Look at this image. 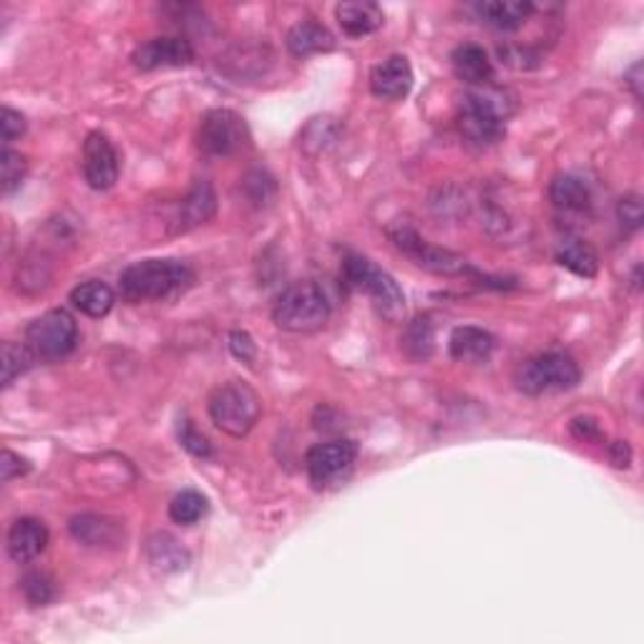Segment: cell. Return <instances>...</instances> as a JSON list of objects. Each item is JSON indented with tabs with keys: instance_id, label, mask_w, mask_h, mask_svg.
<instances>
[{
	"instance_id": "1",
	"label": "cell",
	"mask_w": 644,
	"mask_h": 644,
	"mask_svg": "<svg viewBox=\"0 0 644 644\" xmlns=\"http://www.w3.org/2000/svg\"><path fill=\"white\" fill-rule=\"evenodd\" d=\"M194 285V269L181 260H141L134 262L118 277V288L126 302H164L174 300Z\"/></svg>"
},
{
	"instance_id": "2",
	"label": "cell",
	"mask_w": 644,
	"mask_h": 644,
	"mask_svg": "<svg viewBox=\"0 0 644 644\" xmlns=\"http://www.w3.org/2000/svg\"><path fill=\"white\" fill-rule=\"evenodd\" d=\"M343 280L350 290L363 292L388 323H401L405 317V295L393 275L380 269L376 262L363 254H348L343 260Z\"/></svg>"
},
{
	"instance_id": "3",
	"label": "cell",
	"mask_w": 644,
	"mask_h": 644,
	"mask_svg": "<svg viewBox=\"0 0 644 644\" xmlns=\"http://www.w3.org/2000/svg\"><path fill=\"white\" fill-rule=\"evenodd\" d=\"M273 320L277 328L285 332H295V336L317 332L330 320V300L317 282H295L277 298L273 307Z\"/></svg>"
},
{
	"instance_id": "4",
	"label": "cell",
	"mask_w": 644,
	"mask_h": 644,
	"mask_svg": "<svg viewBox=\"0 0 644 644\" xmlns=\"http://www.w3.org/2000/svg\"><path fill=\"white\" fill-rule=\"evenodd\" d=\"M508 111L512 109L504 101V93L491 91L489 86L466 93L456 116L460 137L479 147L498 144L506 137Z\"/></svg>"
},
{
	"instance_id": "5",
	"label": "cell",
	"mask_w": 644,
	"mask_h": 644,
	"mask_svg": "<svg viewBox=\"0 0 644 644\" xmlns=\"http://www.w3.org/2000/svg\"><path fill=\"white\" fill-rule=\"evenodd\" d=\"M210 418L222 433L232 439H244L254 426H257L262 401L244 380H227L217 386L210 395Z\"/></svg>"
},
{
	"instance_id": "6",
	"label": "cell",
	"mask_w": 644,
	"mask_h": 644,
	"mask_svg": "<svg viewBox=\"0 0 644 644\" xmlns=\"http://www.w3.org/2000/svg\"><path fill=\"white\" fill-rule=\"evenodd\" d=\"M582 370L567 353H542L523 361L514 372V383L527 395L564 393L579 386Z\"/></svg>"
},
{
	"instance_id": "7",
	"label": "cell",
	"mask_w": 644,
	"mask_h": 644,
	"mask_svg": "<svg viewBox=\"0 0 644 644\" xmlns=\"http://www.w3.org/2000/svg\"><path fill=\"white\" fill-rule=\"evenodd\" d=\"M26 345L38 363H55L74 353L78 345V325L68 310L55 307L36 317L26 330Z\"/></svg>"
},
{
	"instance_id": "8",
	"label": "cell",
	"mask_w": 644,
	"mask_h": 644,
	"mask_svg": "<svg viewBox=\"0 0 644 644\" xmlns=\"http://www.w3.org/2000/svg\"><path fill=\"white\" fill-rule=\"evenodd\" d=\"M388 237H391L395 250L403 252L405 257H408L413 265H418L420 269H428V273L446 275V277H460V275L481 277L464 257H460V254L435 248V244H428L416 229L403 225V222L388 229Z\"/></svg>"
},
{
	"instance_id": "9",
	"label": "cell",
	"mask_w": 644,
	"mask_h": 644,
	"mask_svg": "<svg viewBox=\"0 0 644 644\" xmlns=\"http://www.w3.org/2000/svg\"><path fill=\"white\" fill-rule=\"evenodd\" d=\"M248 141V124L237 111L212 109L199 122L197 147L206 156H232L242 151Z\"/></svg>"
},
{
	"instance_id": "10",
	"label": "cell",
	"mask_w": 644,
	"mask_h": 644,
	"mask_svg": "<svg viewBox=\"0 0 644 644\" xmlns=\"http://www.w3.org/2000/svg\"><path fill=\"white\" fill-rule=\"evenodd\" d=\"M357 458V446L353 441H328V443H317L307 451L305 456V466L310 473V481L315 487H330L340 479L353 471Z\"/></svg>"
},
{
	"instance_id": "11",
	"label": "cell",
	"mask_w": 644,
	"mask_h": 644,
	"mask_svg": "<svg viewBox=\"0 0 644 644\" xmlns=\"http://www.w3.org/2000/svg\"><path fill=\"white\" fill-rule=\"evenodd\" d=\"M122 174V156L111 139L101 131H91L84 141V177L86 185L97 192H106Z\"/></svg>"
},
{
	"instance_id": "12",
	"label": "cell",
	"mask_w": 644,
	"mask_h": 644,
	"mask_svg": "<svg viewBox=\"0 0 644 644\" xmlns=\"http://www.w3.org/2000/svg\"><path fill=\"white\" fill-rule=\"evenodd\" d=\"M194 61V46L185 36H164L151 38L141 43L131 53V63L139 71H159V68H181Z\"/></svg>"
},
{
	"instance_id": "13",
	"label": "cell",
	"mask_w": 644,
	"mask_h": 644,
	"mask_svg": "<svg viewBox=\"0 0 644 644\" xmlns=\"http://www.w3.org/2000/svg\"><path fill=\"white\" fill-rule=\"evenodd\" d=\"M68 531L76 542L93 548H118L126 542L124 521L106 514H76L68 521Z\"/></svg>"
},
{
	"instance_id": "14",
	"label": "cell",
	"mask_w": 644,
	"mask_h": 644,
	"mask_svg": "<svg viewBox=\"0 0 644 644\" xmlns=\"http://www.w3.org/2000/svg\"><path fill=\"white\" fill-rule=\"evenodd\" d=\"M413 89V68L405 55H388L370 71L372 97L383 101H401Z\"/></svg>"
},
{
	"instance_id": "15",
	"label": "cell",
	"mask_w": 644,
	"mask_h": 644,
	"mask_svg": "<svg viewBox=\"0 0 644 644\" xmlns=\"http://www.w3.org/2000/svg\"><path fill=\"white\" fill-rule=\"evenodd\" d=\"M534 13V3L529 0H481L473 5V15L483 26L501 30V34H514Z\"/></svg>"
},
{
	"instance_id": "16",
	"label": "cell",
	"mask_w": 644,
	"mask_h": 644,
	"mask_svg": "<svg viewBox=\"0 0 644 644\" xmlns=\"http://www.w3.org/2000/svg\"><path fill=\"white\" fill-rule=\"evenodd\" d=\"M49 546V529L43 521L34 516H23L15 519L11 531H8V554L15 564H28L36 556H41Z\"/></svg>"
},
{
	"instance_id": "17",
	"label": "cell",
	"mask_w": 644,
	"mask_h": 644,
	"mask_svg": "<svg viewBox=\"0 0 644 644\" xmlns=\"http://www.w3.org/2000/svg\"><path fill=\"white\" fill-rule=\"evenodd\" d=\"M496 350V338L491 336L489 330L476 328V325H460L451 332L449 338V353L453 361L468 363V365H481L489 363L491 355Z\"/></svg>"
},
{
	"instance_id": "18",
	"label": "cell",
	"mask_w": 644,
	"mask_h": 644,
	"mask_svg": "<svg viewBox=\"0 0 644 644\" xmlns=\"http://www.w3.org/2000/svg\"><path fill=\"white\" fill-rule=\"evenodd\" d=\"M214 212H217V194H214L212 185L210 181H197L192 192L181 199L179 210L174 214V232H189V229L204 225V222L214 217Z\"/></svg>"
},
{
	"instance_id": "19",
	"label": "cell",
	"mask_w": 644,
	"mask_h": 644,
	"mask_svg": "<svg viewBox=\"0 0 644 644\" xmlns=\"http://www.w3.org/2000/svg\"><path fill=\"white\" fill-rule=\"evenodd\" d=\"M453 74L458 76V81H464L473 89H483L494 81V63H491L489 53L479 43H464L451 53Z\"/></svg>"
},
{
	"instance_id": "20",
	"label": "cell",
	"mask_w": 644,
	"mask_h": 644,
	"mask_svg": "<svg viewBox=\"0 0 644 644\" xmlns=\"http://www.w3.org/2000/svg\"><path fill=\"white\" fill-rule=\"evenodd\" d=\"M338 26L343 28L348 38H365L376 34L378 28H383L386 15L383 8L370 0H350V3H340L336 8Z\"/></svg>"
},
{
	"instance_id": "21",
	"label": "cell",
	"mask_w": 644,
	"mask_h": 644,
	"mask_svg": "<svg viewBox=\"0 0 644 644\" xmlns=\"http://www.w3.org/2000/svg\"><path fill=\"white\" fill-rule=\"evenodd\" d=\"M288 51L295 55V59H307V55L315 53H328L336 49V36L330 34L328 26L317 23L315 18L300 21L288 30Z\"/></svg>"
},
{
	"instance_id": "22",
	"label": "cell",
	"mask_w": 644,
	"mask_h": 644,
	"mask_svg": "<svg viewBox=\"0 0 644 644\" xmlns=\"http://www.w3.org/2000/svg\"><path fill=\"white\" fill-rule=\"evenodd\" d=\"M147 556L151 569L162 574H177L189 567V552L172 534H154L147 542Z\"/></svg>"
},
{
	"instance_id": "23",
	"label": "cell",
	"mask_w": 644,
	"mask_h": 644,
	"mask_svg": "<svg viewBox=\"0 0 644 644\" xmlns=\"http://www.w3.org/2000/svg\"><path fill=\"white\" fill-rule=\"evenodd\" d=\"M548 197H552L556 210L564 212H584L592 204L590 187H586L584 179L574 177V174H559V177H554L552 187H548Z\"/></svg>"
},
{
	"instance_id": "24",
	"label": "cell",
	"mask_w": 644,
	"mask_h": 644,
	"mask_svg": "<svg viewBox=\"0 0 644 644\" xmlns=\"http://www.w3.org/2000/svg\"><path fill=\"white\" fill-rule=\"evenodd\" d=\"M556 262L579 277H594L599 273V257H596L594 248L590 242L579 240V237H567V240L559 242Z\"/></svg>"
},
{
	"instance_id": "25",
	"label": "cell",
	"mask_w": 644,
	"mask_h": 644,
	"mask_svg": "<svg viewBox=\"0 0 644 644\" xmlns=\"http://www.w3.org/2000/svg\"><path fill=\"white\" fill-rule=\"evenodd\" d=\"M116 295L106 282L89 280L71 290V305L89 317H106L114 307Z\"/></svg>"
},
{
	"instance_id": "26",
	"label": "cell",
	"mask_w": 644,
	"mask_h": 644,
	"mask_svg": "<svg viewBox=\"0 0 644 644\" xmlns=\"http://www.w3.org/2000/svg\"><path fill=\"white\" fill-rule=\"evenodd\" d=\"M403 353L411 357V361H428L435 350V325L428 315H420L413 320L408 328H405L401 338Z\"/></svg>"
},
{
	"instance_id": "27",
	"label": "cell",
	"mask_w": 644,
	"mask_h": 644,
	"mask_svg": "<svg viewBox=\"0 0 644 644\" xmlns=\"http://www.w3.org/2000/svg\"><path fill=\"white\" fill-rule=\"evenodd\" d=\"M206 512H210V501L194 489L179 491L169 504V519L179 527H194L199 519H204Z\"/></svg>"
},
{
	"instance_id": "28",
	"label": "cell",
	"mask_w": 644,
	"mask_h": 644,
	"mask_svg": "<svg viewBox=\"0 0 644 644\" xmlns=\"http://www.w3.org/2000/svg\"><path fill=\"white\" fill-rule=\"evenodd\" d=\"M36 363V355L26 343H3V388H11Z\"/></svg>"
},
{
	"instance_id": "29",
	"label": "cell",
	"mask_w": 644,
	"mask_h": 644,
	"mask_svg": "<svg viewBox=\"0 0 644 644\" xmlns=\"http://www.w3.org/2000/svg\"><path fill=\"white\" fill-rule=\"evenodd\" d=\"M18 590L30 607H46V604L53 602L55 596V584L53 579L46 574V571H28V574L21 577Z\"/></svg>"
},
{
	"instance_id": "30",
	"label": "cell",
	"mask_w": 644,
	"mask_h": 644,
	"mask_svg": "<svg viewBox=\"0 0 644 644\" xmlns=\"http://www.w3.org/2000/svg\"><path fill=\"white\" fill-rule=\"evenodd\" d=\"M28 174V162L26 156L18 154V151H13L11 147L3 149V156H0V189H3V194H13L15 189L23 185V179H26Z\"/></svg>"
},
{
	"instance_id": "31",
	"label": "cell",
	"mask_w": 644,
	"mask_h": 644,
	"mask_svg": "<svg viewBox=\"0 0 644 644\" xmlns=\"http://www.w3.org/2000/svg\"><path fill=\"white\" fill-rule=\"evenodd\" d=\"M179 443H181V449H187L197 458H212L214 456V449H212L210 439H206L204 433H199L197 426L189 418L179 420Z\"/></svg>"
},
{
	"instance_id": "32",
	"label": "cell",
	"mask_w": 644,
	"mask_h": 644,
	"mask_svg": "<svg viewBox=\"0 0 644 644\" xmlns=\"http://www.w3.org/2000/svg\"><path fill=\"white\" fill-rule=\"evenodd\" d=\"M244 189H248L250 199L257 206L273 202L275 194H277L275 179L269 177V174H265V172H252V174H248V179H244Z\"/></svg>"
},
{
	"instance_id": "33",
	"label": "cell",
	"mask_w": 644,
	"mask_h": 644,
	"mask_svg": "<svg viewBox=\"0 0 644 644\" xmlns=\"http://www.w3.org/2000/svg\"><path fill=\"white\" fill-rule=\"evenodd\" d=\"M617 219L622 222V227L627 229V232H637V229L642 227V197L627 194L619 199Z\"/></svg>"
},
{
	"instance_id": "34",
	"label": "cell",
	"mask_w": 644,
	"mask_h": 644,
	"mask_svg": "<svg viewBox=\"0 0 644 644\" xmlns=\"http://www.w3.org/2000/svg\"><path fill=\"white\" fill-rule=\"evenodd\" d=\"M26 116L21 111H13L11 106H3V114H0V129H3V144L8 147L13 139H21L26 134Z\"/></svg>"
},
{
	"instance_id": "35",
	"label": "cell",
	"mask_w": 644,
	"mask_h": 644,
	"mask_svg": "<svg viewBox=\"0 0 644 644\" xmlns=\"http://www.w3.org/2000/svg\"><path fill=\"white\" fill-rule=\"evenodd\" d=\"M229 350H232V355L237 361L252 365L254 357H257V345H254V340L250 332L244 330H235L232 336H229Z\"/></svg>"
},
{
	"instance_id": "36",
	"label": "cell",
	"mask_w": 644,
	"mask_h": 644,
	"mask_svg": "<svg viewBox=\"0 0 644 644\" xmlns=\"http://www.w3.org/2000/svg\"><path fill=\"white\" fill-rule=\"evenodd\" d=\"M0 468H3V483H11L13 479H18V476H26L30 471V464L26 458H21L18 453L5 449Z\"/></svg>"
},
{
	"instance_id": "37",
	"label": "cell",
	"mask_w": 644,
	"mask_h": 644,
	"mask_svg": "<svg viewBox=\"0 0 644 644\" xmlns=\"http://www.w3.org/2000/svg\"><path fill=\"white\" fill-rule=\"evenodd\" d=\"M571 433H574L579 441H586V443L602 439V431L594 418H574L571 420Z\"/></svg>"
},
{
	"instance_id": "38",
	"label": "cell",
	"mask_w": 644,
	"mask_h": 644,
	"mask_svg": "<svg viewBox=\"0 0 644 644\" xmlns=\"http://www.w3.org/2000/svg\"><path fill=\"white\" fill-rule=\"evenodd\" d=\"M609 458L617 468H627V466H630V460H632V451H630V446H627V443L617 441V443H611V446H609Z\"/></svg>"
},
{
	"instance_id": "39",
	"label": "cell",
	"mask_w": 644,
	"mask_h": 644,
	"mask_svg": "<svg viewBox=\"0 0 644 644\" xmlns=\"http://www.w3.org/2000/svg\"><path fill=\"white\" fill-rule=\"evenodd\" d=\"M624 81H627V86H630V89H632L634 99L640 101V99H642V61H637L630 71H627V74H624Z\"/></svg>"
}]
</instances>
